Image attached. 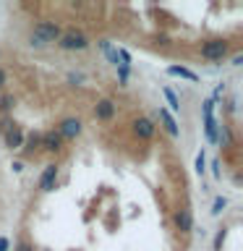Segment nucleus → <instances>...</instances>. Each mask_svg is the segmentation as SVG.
Returning <instances> with one entry per match:
<instances>
[{
  "instance_id": "f257e3e1",
  "label": "nucleus",
  "mask_w": 243,
  "mask_h": 251,
  "mask_svg": "<svg viewBox=\"0 0 243 251\" xmlns=\"http://www.w3.org/2000/svg\"><path fill=\"white\" fill-rule=\"evenodd\" d=\"M227 50H230L227 42H219V39H217V42H207V45H204L201 47V55L207 60H222L225 55H227Z\"/></svg>"
},
{
  "instance_id": "f03ea898",
  "label": "nucleus",
  "mask_w": 243,
  "mask_h": 251,
  "mask_svg": "<svg viewBox=\"0 0 243 251\" xmlns=\"http://www.w3.org/2000/svg\"><path fill=\"white\" fill-rule=\"evenodd\" d=\"M113 113H115V105L110 100H102V102H97V107H94V115L99 118V121H107V118H113Z\"/></svg>"
},
{
  "instance_id": "7ed1b4c3",
  "label": "nucleus",
  "mask_w": 243,
  "mask_h": 251,
  "mask_svg": "<svg viewBox=\"0 0 243 251\" xmlns=\"http://www.w3.org/2000/svg\"><path fill=\"white\" fill-rule=\"evenodd\" d=\"M5 84V78H3V71H0V86H3Z\"/></svg>"
}]
</instances>
